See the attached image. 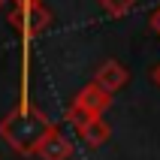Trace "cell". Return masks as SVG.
<instances>
[{
  "label": "cell",
  "mask_w": 160,
  "mask_h": 160,
  "mask_svg": "<svg viewBox=\"0 0 160 160\" xmlns=\"http://www.w3.org/2000/svg\"><path fill=\"white\" fill-rule=\"evenodd\" d=\"M54 130H58V124H54L52 118H45L39 109H33L30 103H18V109H12L9 115L0 118V136L21 157H33L36 148Z\"/></svg>",
  "instance_id": "cell-1"
},
{
  "label": "cell",
  "mask_w": 160,
  "mask_h": 160,
  "mask_svg": "<svg viewBox=\"0 0 160 160\" xmlns=\"http://www.w3.org/2000/svg\"><path fill=\"white\" fill-rule=\"evenodd\" d=\"M109 106H112V97L91 82V85H85V88L76 94L72 106L67 109V121H70L72 127H79L82 121H88V118H103V112H106Z\"/></svg>",
  "instance_id": "cell-2"
},
{
  "label": "cell",
  "mask_w": 160,
  "mask_h": 160,
  "mask_svg": "<svg viewBox=\"0 0 160 160\" xmlns=\"http://www.w3.org/2000/svg\"><path fill=\"white\" fill-rule=\"evenodd\" d=\"M127 79H130V76H127V70H124L118 61H106V63L97 70V76H94V85L112 97L115 91H121V88L127 85Z\"/></svg>",
  "instance_id": "cell-3"
},
{
  "label": "cell",
  "mask_w": 160,
  "mask_h": 160,
  "mask_svg": "<svg viewBox=\"0 0 160 160\" xmlns=\"http://www.w3.org/2000/svg\"><path fill=\"white\" fill-rule=\"evenodd\" d=\"M33 157H39V160H70L72 157V142L61 133V130H54V133L36 148Z\"/></svg>",
  "instance_id": "cell-4"
},
{
  "label": "cell",
  "mask_w": 160,
  "mask_h": 160,
  "mask_svg": "<svg viewBox=\"0 0 160 160\" xmlns=\"http://www.w3.org/2000/svg\"><path fill=\"white\" fill-rule=\"evenodd\" d=\"M76 133H79L91 148H97V145H103L109 139V124L103 118H88V121H82V124L76 127Z\"/></svg>",
  "instance_id": "cell-5"
},
{
  "label": "cell",
  "mask_w": 160,
  "mask_h": 160,
  "mask_svg": "<svg viewBox=\"0 0 160 160\" xmlns=\"http://www.w3.org/2000/svg\"><path fill=\"white\" fill-rule=\"evenodd\" d=\"M100 6H103L106 15L121 18V15H127V12L133 9V0H100Z\"/></svg>",
  "instance_id": "cell-6"
},
{
  "label": "cell",
  "mask_w": 160,
  "mask_h": 160,
  "mask_svg": "<svg viewBox=\"0 0 160 160\" xmlns=\"http://www.w3.org/2000/svg\"><path fill=\"white\" fill-rule=\"evenodd\" d=\"M9 3H12V9H15V12H27L30 6H42L45 0H9Z\"/></svg>",
  "instance_id": "cell-7"
},
{
  "label": "cell",
  "mask_w": 160,
  "mask_h": 160,
  "mask_svg": "<svg viewBox=\"0 0 160 160\" xmlns=\"http://www.w3.org/2000/svg\"><path fill=\"white\" fill-rule=\"evenodd\" d=\"M151 30H154V33L160 36V6H157V9L151 12Z\"/></svg>",
  "instance_id": "cell-8"
},
{
  "label": "cell",
  "mask_w": 160,
  "mask_h": 160,
  "mask_svg": "<svg viewBox=\"0 0 160 160\" xmlns=\"http://www.w3.org/2000/svg\"><path fill=\"white\" fill-rule=\"evenodd\" d=\"M151 79H154V85H157V88H160V63H157V67H154V72H151Z\"/></svg>",
  "instance_id": "cell-9"
},
{
  "label": "cell",
  "mask_w": 160,
  "mask_h": 160,
  "mask_svg": "<svg viewBox=\"0 0 160 160\" xmlns=\"http://www.w3.org/2000/svg\"><path fill=\"white\" fill-rule=\"evenodd\" d=\"M3 6H12V3L9 0H0V12H3Z\"/></svg>",
  "instance_id": "cell-10"
}]
</instances>
